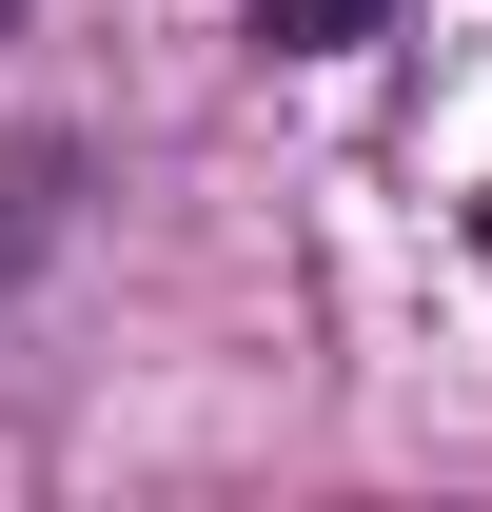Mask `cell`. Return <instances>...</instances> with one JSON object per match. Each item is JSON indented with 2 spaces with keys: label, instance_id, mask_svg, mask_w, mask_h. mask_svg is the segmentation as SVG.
<instances>
[{
  "label": "cell",
  "instance_id": "cell-1",
  "mask_svg": "<svg viewBox=\"0 0 492 512\" xmlns=\"http://www.w3.org/2000/svg\"><path fill=\"white\" fill-rule=\"evenodd\" d=\"M256 40L276 60H335V40H374V0H256Z\"/></svg>",
  "mask_w": 492,
  "mask_h": 512
},
{
  "label": "cell",
  "instance_id": "cell-2",
  "mask_svg": "<svg viewBox=\"0 0 492 512\" xmlns=\"http://www.w3.org/2000/svg\"><path fill=\"white\" fill-rule=\"evenodd\" d=\"M473 256H492V197H473Z\"/></svg>",
  "mask_w": 492,
  "mask_h": 512
}]
</instances>
